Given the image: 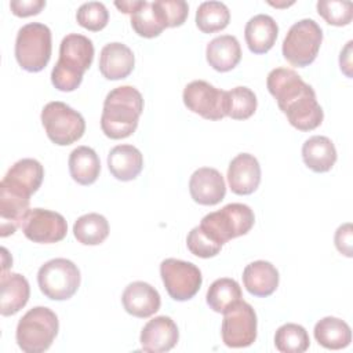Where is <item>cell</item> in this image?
Instances as JSON below:
<instances>
[{
	"label": "cell",
	"instance_id": "cell-20",
	"mask_svg": "<svg viewBox=\"0 0 353 353\" xmlns=\"http://www.w3.org/2000/svg\"><path fill=\"white\" fill-rule=\"evenodd\" d=\"M132 51L123 43H109L101 50L99 72L108 80L125 79L134 69Z\"/></svg>",
	"mask_w": 353,
	"mask_h": 353
},
{
	"label": "cell",
	"instance_id": "cell-8",
	"mask_svg": "<svg viewBox=\"0 0 353 353\" xmlns=\"http://www.w3.org/2000/svg\"><path fill=\"white\" fill-rule=\"evenodd\" d=\"M41 123L51 142L68 146L79 141L85 131L83 116L63 102H48L41 110Z\"/></svg>",
	"mask_w": 353,
	"mask_h": 353
},
{
	"label": "cell",
	"instance_id": "cell-31",
	"mask_svg": "<svg viewBox=\"0 0 353 353\" xmlns=\"http://www.w3.org/2000/svg\"><path fill=\"white\" fill-rule=\"evenodd\" d=\"M230 21L229 8L221 1H204L196 11V25L203 33L225 29Z\"/></svg>",
	"mask_w": 353,
	"mask_h": 353
},
{
	"label": "cell",
	"instance_id": "cell-24",
	"mask_svg": "<svg viewBox=\"0 0 353 353\" xmlns=\"http://www.w3.org/2000/svg\"><path fill=\"white\" fill-rule=\"evenodd\" d=\"M205 57L210 66L216 72H229L239 65L241 47L234 36L222 34L207 44Z\"/></svg>",
	"mask_w": 353,
	"mask_h": 353
},
{
	"label": "cell",
	"instance_id": "cell-14",
	"mask_svg": "<svg viewBox=\"0 0 353 353\" xmlns=\"http://www.w3.org/2000/svg\"><path fill=\"white\" fill-rule=\"evenodd\" d=\"M30 196L0 182V236L7 237L22 226L29 212Z\"/></svg>",
	"mask_w": 353,
	"mask_h": 353
},
{
	"label": "cell",
	"instance_id": "cell-41",
	"mask_svg": "<svg viewBox=\"0 0 353 353\" xmlns=\"http://www.w3.org/2000/svg\"><path fill=\"white\" fill-rule=\"evenodd\" d=\"M352 41H347L346 47L341 51V57H339V65H341V70L347 76L352 77Z\"/></svg>",
	"mask_w": 353,
	"mask_h": 353
},
{
	"label": "cell",
	"instance_id": "cell-28",
	"mask_svg": "<svg viewBox=\"0 0 353 353\" xmlns=\"http://www.w3.org/2000/svg\"><path fill=\"white\" fill-rule=\"evenodd\" d=\"M314 338L323 347L339 350L350 345L352 331L346 321L328 316L316 323Z\"/></svg>",
	"mask_w": 353,
	"mask_h": 353
},
{
	"label": "cell",
	"instance_id": "cell-19",
	"mask_svg": "<svg viewBox=\"0 0 353 353\" xmlns=\"http://www.w3.org/2000/svg\"><path fill=\"white\" fill-rule=\"evenodd\" d=\"M30 287L28 280L19 273L1 272L0 277V313L12 316L18 313L29 301Z\"/></svg>",
	"mask_w": 353,
	"mask_h": 353
},
{
	"label": "cell",
	"instance_id": "cell-33",
	"mask_svg": "<svg viewBox=\"0 0 353 353\" xmlns=\"http://www.w3.org/2000/svg\"><path fill=\"white\" fill-rule=\"evenodd\" d=\"M309 345V334L299 324H283L274 334V346L281 353H302L307 350Z\"/></svg>",
	"mask_w": 353,
	"mask_h": 353
},
{
	"label": "cell",
	"instance_id": "cell-15",
	"mask_svg": "<svg viewBox=\"0 0 353 353\" xmlns=\"http://www.w3.org/2000/svg\"><path fill=\"white\" fill-rule=\"evenodd\" d=\"M179 339V331L174 320L168 316H157L149 320L139 336L142 350L149 353H163L171 350Z\"/></svg>",
	"mask_w": 353,
	"mask_h": 353
},
{
	"label": "cell",
	"instance_id": "cell-29",
	"mask_svg": "<svg viewBox=\"0 0 353 353\" xmlns=\"http://www.w3.org/2000/svg\"><path fill=\"white\" fill-rule=\"evenodd\" d=\"M73 234L84 245H98L108 237L109 223L103 215L90 212L77 218L73 225Z\"/></svg>",
	"mask_w": 353,
	"mask_h": 353
},
{
	"label": "cell",
	"instance_id": "cell-5",
	"mask_svg": "<svg viewBox=\"0 0 353 353\" xmlns=\"http://www.w3.org/2000/svg\"><path fill=\"white\" fill-rule=\"evenodd\" d=\"M51 30L47 25L32 22L23 25L15 40V58L28 72L43 70L51 58Z\"/></svg>",
	"mask_w": 353,
	"mask_h": 353
},
{
	"label": "cell",
	"instance_id": "cell-43",
	"mask_svg": "<svg viewBox=\"0 0 353 353\" xmlns=\"http://www.w3.org/2000/svg\"><path fill=\"white\" fill-rule=\"evenodd\" d=\"M269 4H272L274 7H288V6L294 4V1H290V3H272V1H269Z\"/></svg>",
	"mask_w": 353,
	"mask_h": 353
},
{
	"label": "cell",
	"instance_id": "cell-27",
	"mask_svg": "<svg viewBox=\"0 0 353 353\" xmlns=\"http://www.w3.org/2000/svg\"><path fill=\"white\" fill-rule=\"evenodd\" d=\"M69 172L74 182L80 185L94 183L101 172V161L94 149L77 146L69 156Z\"/></svg>",
	"mask_w": 353,
	"mask_h": 353
},
{
	"label": "cell",
	"instance_id": "cell-17",
	"mask_svg": "<svg viewBox=\"0 0 353 353\" xmlns=\"http://www.w3.org/2000/svg\"><path fill=\"white\" fill-rule=\"evenodd\" d=\"M228 182L234 194L254 193L261 182V165L256 157L250 153L237 154L229 164Z\"/></svg>",
	"mask_w": 353,
	"mask_h": 353
},
{
	"label": "cell",
	"instance_id": "cell-7",
	"mask_svg": "<svg viewBox=\"0 0 353 353\" xmlns=\"http://www.w3.org/2000/svg\"><path fill=\"white\" fill-rule=\"evenodd\" d=\"M323 30L313 19L305 18L295 22L285 34L283 41V57L298 68L310 65L320 50Z\"/></svg>",
	"mask_w": 353,
	"mask_h": 353
},
{
	"label": "cell",
	"instance_id": "cell-4",
	"mask_svg": "<svg viewBox=\"0 0 353 353\" xmlns=\"http://www.w3.org/2000/svg\"><path fill=\"white\" fill-rule=\"evenodd\" d=\"M59 330L57 314L46 307L36 306L28 310L17 325V343L26 353L46 352Z\"/></svg>",
	"mask_w": 353,
	"mask_h": 353
},
{
	"label": "cell",
	"instance_id": "cell-1",
	"mask_svg": "<svg viewBox=\"0 0 353 353\" xmlns=\"http://www.w3.org/2000/svg\"><path fill=\"white\" fill-rule=\"evenodd\" d=\"M266 87L292 127L299 131H312L321 124L324 113L316 92L295 70L288 68L270 70Z\"/></svg>",
	"mask_w": 353,
	"mask_h": 353
},
{
	"label": "cell",
	"instance_id": "cell-6",
	"mask_svg": "<svg viewBox=\"0 0 353 353\" xmlns=\"http://www.w3.org/2000/svg\"><path fill=\"white\" fill-rule=\"evenodd\" d=\"M254 211L241 203H230L218 211L207 214L200 228L205 230L216 243L225 244L232 239L247 234L254 226Z\"/></svg>",
	"mask_w": 353,
	"mask_h": 353
},
{
	"label": "cell",
	"instance_id": "cell-42",
	"mask_svg": "<svg viewBox=\"0 0 353 353\" xmlns=\"http://www.w3.org/2000/svg\"><path fill=\"white\" fill-rule=\"evenodd\" d=\"M142 4V0H130V1H114V6L124 14H134Z\"/></svg>",
	"mask_w": 353,
	"mask_h": 353
},
{
	"label": "cell",
	"instance_id": "cell-36",
	"mask_svg": "<svg viewBox=\"0 0 353 353\" xmlns=\"http://www.w3.org/2000/svg\"><path fill=\"white\" fill-rule=\"evenodd\" d=\"M76 19L80 26L91 32L102 30L109 21V12L103 3L88 1L79 7L76 12Z\"/></svg>",
	"mask_w": 353,
	"mask_h": 353
},
{
	"label": "cell",
	"instance_id": "cell-30",
	"mask_svg": "<svg viewBox=\"0 0 353 353\" xmlns=\"http://www.w3.org/2000/svg\"><path fill=\"white\" fill-rule=\"evenodd\" d=\"M207 305L216 313H225L236 302L241 299V288L239 283L229 277L215 280L207 291Z\"/></svg>",
	"mask_w": 353,
	"mask_h": 353
},
{
	"label": "cell",
	"instance_id": "cell-12",
	"mask_svg": "<svg viewBox=\"0 0 353 353\" xmlns=\"http://www.w3.org/2000/svg\"><path fill=\"white\" fill-rule=\"evenodd\" d=\"M185 106L207 120H221L226 114V91L204 80L189 83L182 94Z\"/></svg>",
	"mask_w": 353,
	"mask_h": 353
},
{
	"label": "cell",
	"instance_id": "cell-3",
	"mask_svg": "<svg viewBox=\"0 0 353 353\" xmlns=\"http://www.w3.org/2000/svg\"><path fill=\"white\" fill-rule=\"evenodd\" d=\"M94 59L92 41L79 33L65 36L59 46V58L51 72L52 85L63 92L74 91L83 80L84 72Z\"/></svg>",
	"mask_w": 353,
	"mask_h": 353
},
{
	"label": "cell",
	"instance_id": "cell-23",
	"mask_svg": "<svg viewBox=\"0 0 353 353\" xmlns=\"http://www.w3.org/2000/svg\"><path fill=\"white\" fill-rule=\"evenodd\" d=\"M43 178L44 168L37 160L22 159L11 165L1 182L28 196H32L40 188Z\"/></svg>",
	"mask_w": 353,
	"mask_h": 353
},
{
	"label": "cell",
	"instance_id": "cell-39",
	"mask_svg": "<svg viewBox=\"0 0 353 353\" xmlns=\"http://www.w3.org/2000/svg\"><path fill=\"white\" fill-rule=\"evenodd\" d=\"M335 247L336 250L343 254L347 258L353 256V230L352 223H343L341 225L335 232Z\"/></svg>",
	"mask_w": 353,
	"mask_h": 353
},
{
	"label": "cell",
	"instance_id": "cell-40",
	"mask_svg": "<svg viewBox=\"0 0 353 353\" xmlns=\"http://www.w3.org/2000/svg\"><path fill=\"white\" fill-rule=\"evenodd\" d=\"M44 7H46L44 0H12L10 3L11 12L21 18L37 15Z\"/></svg>",
	"mask_w": 353,
	"mask_h": 353
},
{
	"label": "cell",
	"instance_id": "cell-18",
	"mask_svg": "<svg viewBox=\"0 0 353 353\" xmlns=\"http://www.w3.org/2000/svg\"><path fill=\"white\" fill-rule=\"evenodd\" d=\"M121 302L127 313L139 319L150 317L161 305L157 290L145 281H134L128 284L121 295Z\"/></svg>",
	"mask_w": 353,
	"mask_h": 353
},
{
	"label": "cell",
	"instance_id": "cell-9",
	"mask_svg": "<svg viewBox=\"0 0 353 353\" xmlns=\"http://www.w3.org/2000/svg\"><path fill=\"white\" fill-rule=\"evenodd\" d=\"M80 270L69 259L55 258L40 266L37 283L40 291L52 301L72 298L80 285Z\"/></svg>",
	"mask_w": 353,
	"mask_h": 353
},
{
	"label": "cell",
	"instance_id": "cell-38",
	"mask_svg": "<svg viewBox=\"0 0 353 353\" xmlns=\"http://www.w3.org/2000/svg\"><path fill=\"white\" fill-rule=\"evenodd\" d=\"M153 6L160 12L165 28H176L183 25L189 14V6L183 0H156Z\"/></svg>",
	"mask_w": 353,
	"mask_h": 353
},
{
	"label": "cell",
	"instance_id": "cell-11",
	"mask_svg": "<svg viewBox=\"0 0 353 353\" xmlns=\"http://www.w3.org/2000/svg\"><path fill=\"white\" fill-rule=\"evenodd\" d=\"M256 313L240 299L223 313L221 335L228 347H247L256 339Z\"/></svg>",
	"mask_w": 353,
	"mask_h": 353
},
{
	"label": "cell",
	"instance_id": "cell-22",
	"mask_svg": "<svg viewBox=\"0 0 353 353\" xmlns=\"http://www.w3.org/2000/svg\"><path fill=\"white\" fill-rule=\"evenodd\" d=\"M108 167L116 179L132 181L143 168V156L132 145H117L108 154Z\"/></svg>",
	"mask_w": 353,
	"mask_h": 353
},
{
	"label": "cell",
	"instance_id": "cell-34",
	"mask_svg": "<svg viewBox=\"0 0 353 353\" xmlns=\"http://www.w3.org/2000/svg\"><path fill=\"white\" fill-rule=\"evenodd\" d=\"M256 95L248 87H234L226 91V114L234 120H247L256 110Z\"/></svg>",
	"mask_w": 353,
	"mask_h": 353
},
{
	"label": "cell",
	"instance_id": "cell-10",
	"mask_svg": "<svg viewBox=\"0 0 353 353\" xmlns=\"http://www.w3.org/2000/svg\"><path fill=\"white\" fill-rule=\"evenodd\" d=\"M160 276L168 295L181 302L192 299L203 283L201 272L194 263L175 258H167L160 263Z\"/></svg>",
	"mask_w": 353,
	"mask_h": 353
},
{
	"label": "cell",
	"instance_id": "cell-16",
	"mask_svg": "<svg viewBox=\"0 0 353 353\" xmlns=\"http://www.w3.org/2000/svg\"><path fill=\"white\" fill-rule=\"evenodd\" d=\"M189 192L196 203L201 205H215L225 199L226 185L218 170L201 167L190 176Z\"/></svg>",
	"mask_w": 353,
	"mask_h": 353
},
{
	"label": "cell",
	"instance_id": "cell-37",
	"mask_svg": "<svg viewBox=\"0 0 353 353\" xmlns=\"http://www.w3.org/2000/svg\"><path fill=\"white\" fill-rule=\"evenodd\" d=\"M188 250L199 258H212L219 254L222 244L216 243L205 230L199 226L193 228L186 237Z\"/></svg>",
	"mask_w": 353,
	"mask_h": 353
},
{
	"label": "cell",
	"instance_id": "cell-25",
	"mask_svg": "<svg viewBox=\"0 0 353 353\" xmlns=\"http://www.w3.org/2000/svg\"><path fill=\"white\" fill-rule=\"evenodd\" d=\"M279 34V26L276 21L266 14H258L252 17L244 29L245 43L251 52L265 54L276 43Z\"/></svg>",
	"mask_w": 353,
	"mask_h": 353
},
{
	"label": "cell",
	"instance_id": "cell-2",
	"mask_svg": "<svg viewBox=\"0 0 353 353\" xmlns=\"http://www.w3.org/2000/svg\"><path fill=\"white\" fill-rule=\"evenodd\" d=\"M143 110V98L132 85L113 88L105 98L101 128L110 139L130 137L138 127Z\"/></svg>",
	"mask_w": 353,
	"mask_h": 353
},
{
	"label": "cell",
	"instance_id": "cell-13",
	"mask_svg": "<svg viewBox=\"0 0 353 353\" xmlns=\"http://www.w3.org/2000/svg\"><path fill=\"white\" fill-rule=\"evenodd\" d=\"M22 232L25 237L33 243H58L65 239L68 233V223L59 212L33 208L29 210L23 219Z\"/></svg>",
	"mask_w": 353,
	"mask_h": 353
},
{
	"label": "cell",
	"instance_id": "cell-32",
	"mask_svg": "<svg viewBox=\"0 0 353 353\" xmlns=\"http://www.w3.org/2000/svg\"><path fill=\"white\" fill-rule=\"evenodd\" d=\"M131 26L137 34L146 39L157 37L165 29V23L160 12L156 10L153 3L145 0L141 7L131 14Z\"/></svg>",
	"mask_w": 353,
	"mask_h": 353
},
{
	"label": "cell",
	"instance_id": "cell-26",
	"mask_svg": "<svg viewBox=\"0 0 353 353\" xmlns=\"http://www.w3.org/2000/svg\"><path fill=\"white\" fill-rule=\"evenodd\" d=\"M302 159L314 172L330 171L336 161V149L332 141L324 135H314L302 145Z\"/></svg>",
	"mask_w": 353,
	"mask_h": 353
},
{
	"label": "cell",
	"instance_id": "cell-21",
	"mask_svg": "<svg viewBox=\"0 0 353 353\" xmlns=\"http://www.w3.org/2000/svg\"><path fill=\"white\" fill-rule=\"evenodd\" d=\"M279 272L268 261H255L243 270V283L245 290L259 298L272 295L279 287Z\"/></svg>",
	"mask_w": 353,
	"mask_h": 353
},
{
	"label": "cell",
	"instance_id": "cell-35",
	"mask_svg": "<svg viewBox=\"0 0 353 353\" xmlns=\"http://www.w3.org/2000/svg\"><path fill=\"white\" fill-rule=\"evenodd\" d=\"M317 12L330 25L346 26L353 18V4L341 0H320L317 1Z\"/></svg>",
	"mask_w": 353,
	"mask_h": 353
}]
</instances>
